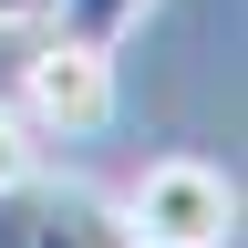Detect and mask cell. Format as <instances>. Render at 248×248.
Segmentation results:
<instances>
[{"label":"cell","mask_w":248,"mask_h":248,"mask_svg":"<svg viewBox=\"0 0 248 248\" xmlns=\"http://www.w3.org/2000/svg\"><path fill=\"white\" fill-rule=\"evenodd\" d=\"M0 21H52V0H0Z\"/></svg>","instance_id":"cell-6"},{"label":"cell","mask_w":248,"mask_h":248,"mask_svg":"<svg viewBox=\"0 0 248 248\" xmlns=\"http://www.w3.org/2000/svg\"><path fill=\"white\" fill-rule=\"evenodd\" d=\"M21 114L42 124V135H93V124L114 114V52L52 31V42L21 62Z\"/></svg>","instance_id":"cell-2"},{"label":"cell","mask_w":248,"mask_h":248,"mask_svg":"<svg viewBox=\"0 0 248 248\" xmlns=\"http://www.w3.org/2000/svg\"><path fill=\"white\" fill-rule=\"evenodd\" d=\"M0 248H135V238H124V207H104L93 186H42L21 166L0 186Z\"/></svg>","instance_id":"cell-3"},{"label":"cell","mask_w":248,"mask_h":248,"mask_svg":"<svg viewBox=\"0 0 248 248\" xmlns=\"http://www.w3.org/2000/svg\"><path fill=\"white\" fill-rule=\"evenodd\" d=\"M145 11H155V0H52V21L73 31V42H93V52H114Z\"/></svg>","instance_id":"cell-4"},{"label":"cell","mask_w":248,"mask_h":248,"mask_svg":"<svg viewBox=\"0 0 248 248\" xmlns=\"http://www.w3.org/2000/svg\"><path fill=\"white\" fill-rule=\"evenodd\" d=\"M21 166H31V145H21V114H11V104H0V186H11Z\"/></svg>","instance_id":"cell-5"},{"label":"cell","mask_w":248,"mask_h":248,"mask_svg":"<svg viewBox=\"0 0 248 248\" xmlns=\"http://www.w3.org/2000/svg\"><path fill=\"white\" fill-rule=\"evenodd\" d=\"M228 228H238V197H228L217 166H197V155L145 166V186L124 197V238L135 248H228Z\"/></svg>","instance_id":"cell-1"}]
</instances>
